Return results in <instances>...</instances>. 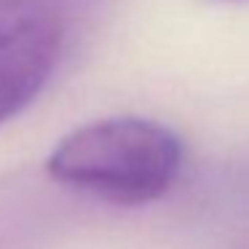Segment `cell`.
Masks as SVG:
<instances>
[{
    "instance_id": "6da1fadb",
    "label": "cell",
    "mask_w": 249,
    "mask_h": 249,
    "mask_svg": "<svg viewBox=\"0 0 249 249\" xmlns=\"http://www.w3.org/2000/svg\"><path fill=\"white\" fill-rule=\"evenodd\" d=\"M182 140L147 118H105L67 134L51 150L46 172L67 188L110 204L156 201L182 172Z\"/></svg>"
},
{
    "instance_id": "7a4b0ae2",
    "label": "cell",
    "mask_w": 249,
    "mask_h": 249,
    "mask_svg": "<svg viewBox=\"0 0 249 249\" xmlns=\"http://www.w3.org/2000/svg\"><path fill=\"white\" fill-rule=\"evenodd\" d=\"M75 0H0V126L49 83L70 33Z\"/></svg>"
}]
</instances>
